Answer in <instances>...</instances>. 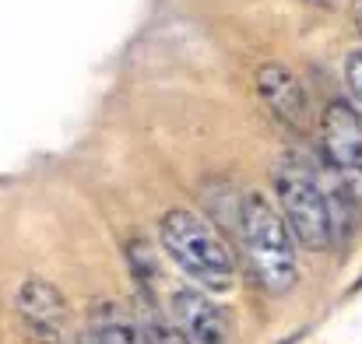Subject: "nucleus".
I'll return each mask as SVG.
<instances>
[{"label": "nucleus", "mask_w": 362, "mask_h": 344, "mask_svg": "<svg viewBox=\"0 0 362 344\" xmlns=\"http://www.w3.org/2000/svg\"><path fill=\"white\" fill-rule=\"evenodd\" d=\"M240 242L250 263L253 281L271 292L285 295L299 281V253L296 235L281 211L264 194H243L240 201Z\"/></svg>", "instance_id": "f03ea898"}, {"label": "nucleus", "mask_w": 362, "mask_h": 344, "mask_svg": "<svg viewBox=\"0 0 362 344\" xmlns=\"http://www.w3.org/2000/svg\"><path fill=\"white\" fill-rule=\"evenodd\" d=\"M18 316L25 331L42 344H78V331L71 320V306L64 292L42 278H25L18 288Z\"/></svg>", "instance_id": "39448f33"}, {"label": "nucleus", "mask_w": 362, "mask_h": 344, "mask_svg": "<svg viewBox=\"0 0 362 344\" xmlns=\"http://www.w3.org/2000/svg\"><path fill=\"white\" fill-rule=\"evenodd\" d=\"M141 302H144L141 306V320H144V331H148V341L151 344H194L180 331V324L173 320V313L158 306L155 295H141Z\"/></svg>", "instance_id": "1a4fd4ad"}, {"label": "nucleus", "mask_w": 362, "mask_h": 344, "mask_svg": "<svg viewBox=\"0 0 362 344\" xmlns=\"http://www.w3.org/2000/svg\"><path fill=\"white\" fill-rule=\"evenodd\" d=\"M274 194H278V211L288 222L299 246L324 253L338 239L334 229V208L327 194V176L303 155V151H285L274 165Z\"/></svg>", "instance_id": "f257e3e1"}, {"label": "nucleus", "mask_w": 362, "mask_h": 344, "mask_svg": "<svg viewBox=\"0 0 362 344\" xmlns=\"http://www.w3.org/2000/svg\"><path fill=\"white\" fill-rule=\"evenodd\" d=\"M169 313L180 324V331L194 344H226L229 341V320L226 313L204 295V288L180 285L169 295Z\"/></svg>", "instance_id": "423d86ee"}, {"label": "nucleus", "mask_w": 362, "mask_h": 344, "mask_svg": "<svg viewBox=\"0 0 362 344\" xmlns=\"http://www.w3.org/2000/svg\"><path fill=\"white\" fill-rule=\"evenodd\" d=\"M162 249L204 292H229L236 281V263L226 239L194 211L176 208L162 218Z\"/></svg>", "instance_id": "7ed1b4c3"}, {"label": "nucleus", "mask_w": 362, "mask_h": 344, "mask_svg": "<svg viewBox=\"0 0 362 344\" xmlns=\"http://www.w3.org/2000/svg\"><path fill=\"white\" fill-rule=\"evenodd\" d=\"M306 4H320V7H334V4H341V0H306Z\"/></svg>", "instance_id": "9b49d317"}, {"label": "nucleus", "mask_w": 362, "mask_h": 344, "mask_svg": "<svg viewBox=\"0 0 362 344\" xmlns=\"http://www.w3.org/2000/svg\"><path fill=\"white\" fill-rule=\"evenodd\" d=\"M345 81H349L352 99L359 102V109H362V49H356V53L345 60Z\"/></svg>", "instance_id": "9d476101"}, {"label": "nucleus", "mask_w": 362, "mask_h": 344, "mask_svg": "<svg viewBox=\"0 0 362 344\" xmlns=\"http://www.w3.org/2000/svg\"><path fill=\"white\" fill-rule=\"evenodd\" d=\"M78 344H151L141 313H130L120 302H95L88 327L78 334Z\"/></svg>", "instance_id": "6e6552de"}, {"label": "nucleus", "mask_w": 362, "mask_h": 344, "mask_svg": "<svg viewBox=\"0 0 362 344\" xmlns=\"http://www.w3.org/2000/svg\"><path fill=\"white\" fill-rule=\"evenodd\" d=\"M320 155L324 169L362 204V109L352 102H331L320 116Z\"/></svg>", "instance_id": "20e7f679"}, {"label": "nucleus", "mask_w": 362, "mask_h": 344, "mask_svg": "<svg viewBox=\"0 0 362 344\" xmlns=\"http://www.w3.org/2000/svg\"><path fill=\"white\" fill-rule=\"evenodd\" d=\"M257 92H260L264 106L278 116L285 126H303L306 123L310 99H306V88H303L296 71H288L281 64L257 67Z\"/></svg>", "instance_id": "0eeeda50"}]
</instances>
